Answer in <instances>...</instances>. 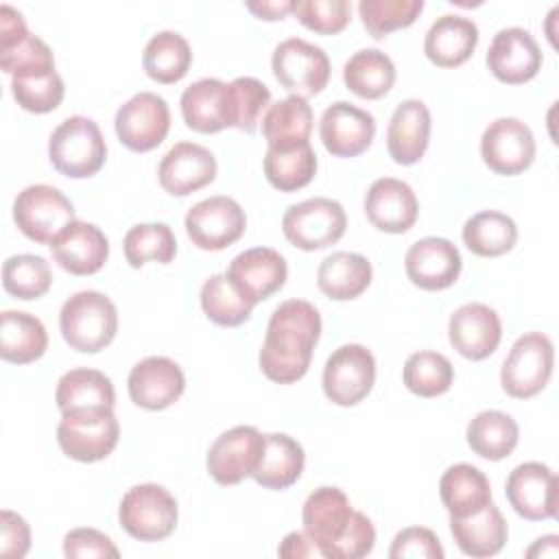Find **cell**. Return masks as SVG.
<instances>
[{
    "mask_svg": "<svg viewBox=\"0 0 559 559\" xmlns=\"http://www.w3.org/2000/svg\"><path fill=\"white\" fill-rule=\"evenodd\" d=\"M557 474L546 463L526 461L507 476L504 496L520 518L539 522L557 515Z\"/></svg>",
    "mask_w": 559,
    "mask_h": 559,
    "instance_id": "obj_16",
    "label": "cell"
},
{
    "mask_svg": "<svg viewBox=\"0 0 559 559\" xmlns=\"http://www.w3.org/2000/svg\"><path fill=\"white\" fill-rule=\"evenodd\" d=\"M448 338L463 358L485 360L502 341L500 317L487 304H463L450 314Z\"/></svg>",
    "mask_w": 559,
    "mask_h": 559,
    "instance_id": "obj_21",
    "label": "cell"
},
{
    "mask_svg": "<svg viewBox=\"0 0 559 559\" xmlns=\"http://www.w3.org/2000/svg\"><path fill=\"white\" fill-rule=\"evenodd\" d=\"M52 284V271L46 258L35 253H17L2 264V286L15 299H39Z\"/></svg>",
    "mask_w": 559,
    "mask_h": 559,
    "instance_id": "obj_43",
    "label": "cell"
},
{
    "mask_svg": "<svg viewBox=\"0 0 559 559\" xmlns=\"http://www.w3.org/2000/svg\"><path fill=\"white\" fill-rule=\"evenodd\" d=\"M365 214L376 229L384 234H404L415 225L419 203L406 181L380 177L365 194Z\"/></svg>",
    "mask_w": 559,
    "mask_h": 559,
    "instance_id": "obj_24",
    "label": "cell"
},
{
    "mask_svg": "<svg viewBox=\"0 0 559 559\" xmlns=\"http://www.w3.org/2000/svg\"><path fill=\"white\" fill-rule=\"evenodd\" d=\"M55 402L61 413L70 408H114L116 391L103 371L79 367L59 378Z\"/></svg>",
    "mask_w": 559,
    "mask_h": 559,
    "instance_id": "obj_37",
    "label": "cell"
},
{
    "mask_svg": "<svg viewBox=\"0 0 559 559\" xmlns=\"http://www.w3.org/2000/svg\"><path fill=\"white\" fill-rule=\"evenodd\" d=\"M31 548V528L22 515L4 509L0 513V555L22 559Z\"/></svg>",
    "mask_w": 559,
    "mask_h": 559,
    "instance_id": "obj_53",
    "label": "cell"
},
{
    "mask_svg": "<svg viewBox=\"0 0 559 559\" xmlns=\"http://www.w3.org/2000/svg\"><path fill=\"white\" fill-rule=\"evenodd\" d=\"M11 94L15 103L31 114H48L63 100L66 85L57 70L11 76Z\"/></svg>",
    "mask_w": 559,
    "mask_h": 559,
    "instance_id": "obj_47",
    "label": "cell"
},
{
    "mask_svg": "<svg viewBox=\"0 0 559 559\" xmlns=\"http://www.w3.org/2000/svg\"><path fill=\"white\" fill-rule=\"evenodd\" d=\"M179 520L175 496L155 483L133 485L120 500L118 522L138 542L166 539Z\"/></svg>",
    "mask_w": 559,
    "mask_h": 559,
    "instance_id": "obj_5",
    "label": "cell"
},
{
    "mask_svg": "<svg viewBox=\"0 0 559 559\" xmlns=\"http://www.w3.org/2000/svg\"><path fill=\"white\" fill-rule=\"evenodd\" d=\"M48 157L57 173L70 179H87L105 166L107 144L92 118L70 116L50 133Z\"/></svg>",
    "mask_w": 559,
    "mask_h": 559,
    "instance_id": "obj_3",
    "label": "cell"
},
{
    "mask_svg": "<svg viewBox=\"0 0 559 559\" xmlns=\"http://www.w3.org/2000/svg\"><path fill=\"white\" fill-rule=\"evenodd\" d=\"M424 11V0H360L358 13L367 33L376 39L411 26Z\"/></svg>",
    "mask_w": 559,
    "mask_h": 559,
    "instance_id": "obj_46",
    "label": "cell"
},
{
    "mask_svg": "<svg viewBox=\"0 0 559 559\" xmlns=\"http://www.w3.org/2000/svg\"><path fill=\"white\" fill-rule=\"evenodd\" d=\"M312 120V107L306 98L286 96L262 116V135L269 148H295L310 140Z\"/></svg>",
    "mask_w": 559,
    "mask_h": 559,
    "instance_id": "obj_34",
    "label": "cell"
},
{
    "mask_svg": "<svg viewBox=\"0 0 559 559\" xmlns=\"http://www.w3.org/2000/svg\"><path fill=\"white\" fill-rule=\"evenodd\" d=\"M120 439L114 408H70L61 413L57 443L61 452L81 463L107 459Z\"/></svg>",
    "mask_w": 559,
    "mask_h": 559,
    "instance_id": "obj_4",
    "label": "cell"
},
{
    "mask_svg": "<svg viewBox=\"0 0 559 559\" xmlns=\"http://www.w3.org/2000/svg\"><path fill=\"white\" fill-rule=\"evenodd\" d=\"M227 277L236 288L255 306L258 301L275 295L288 277V264L284 255L271 247H253L238 253L229 266Z\"/></svg>",
    "mask_w": 559,
    "mask_h": 559,
    "instance_id": "obj_22",
    "label": "cell"
},
{
    "mask_svg": "<svg viewBox=\"0 0 559 559\" xmlns=\"http://www.w3.org/2000/svg\"><path fill=\"white\" fill-rule=\"evenodd\" d=\"M319 135L330 155L356 157L371 146L376 138V118L347 100H336L323 111Z\"/></svg>",
    "mask_w": 559,
    "mask_h": 559,
    "instance_id": "obj_20",
    "label": "cell"
},
{
    "mask_svg": "<svg viewBox=\"0 0 559 559\" xmlns=\"http://www.w3.org/2000/svg\"><path fill=\"white\" fill-rule=\"evenodd\" d=\"M555 347L542 332L522 334L509 349L502 369V391L515 400H528L542 393L552 376Z\"/></svg>",
    "mask_w": 559,
    "mask_h": 559,
    "instance_id": "obj_6",
    "label": "cell"
},
{
    "mask_svg": "<svg viewBox=\"0 0 559 559\" xmlns=\"http://www.w3.org/2000/svg\"><path fill=\"white\" fill-rule=\"evenodd\" d=\"M439 496L450 518H467L491 502V485L476 465L456 463L441 474Z\"/></svg>",
    "mask_w": 559,
    "mask_h": 559,
    "instance_id": "obj_32",
    "label": "cell"
},
{
    "mask_svg": "<svg viewBox=\"0 0 559 559\" xmlns=\"http://www.w3.org/2000/svg\"><path fill=\"white\" fill-rule=\"evenodd\" d=\"M345 227L347 216L343 205L328 197L295 203L282 216V231L286 240L301 251H317L338 242Z\"/></svg>",
    "mask_w": 559,
    "mask_h": 559,
    "instance_id": "obj_8",
    "label": "cell"
},
{
    "mask_svg": "<svg viewBox=\"0 0 559 559\" xmlns=\"http://www.w3.org/2000/svg\"><path fill=\"white\" fill-rule=\"evenodd\" d=\"M216 157L194 142H177L162 157L157 168L159 186L173 197H186L216 179Z\"/></svg>",
    "mask_w": 559,
    "mask_h": 559,
    "instance_id": "obj_23",
    "label": "cell"
},
{
    "mask_svg": "<svg viewBox=\"0 0 559 559\" xmlns=\"http://www.w3.org/2000/svg\"><path fill=\"white\" fill-rule=\"evenodd\" d=\"M373 546H376L373 522L365 513L354 511L352 524L334 546L330 559H360V557H367L373 550Z\"/></svg>",
    "mask_w": 559,
    "mask_h": 559,
    "instance_id": "obj_52",
    "label": "cell"
},
{
    "mask_svg": "<svg viewBox=\"0 0 559 559\" xmlns=\"http://www.w3.org/2000/svg\"><path fill=\"white\" fill-rule=\"evenodd\" d=\"M371 275V262L365 255L354 251H334L321 260L317 286L334 301H349L369 288Z\"/></svg>",
    "mask_w": 559,
    "mask_h": 559,
    "instance_id": "obj_31",
    "label": "cell"
},
{
    "mask_svg": "<svg viewBox=\"0 0 559 559\" xmlns=\"http://www.w3.org/2000/svg\"><path fill=\"white\" fill-rule=\"evenodd\" d=\"M402 380L411 393L419 397H437L450 391L454 380V367L443 354L424 349L406 358Z\"/></svg>",
    "mask_w": 559,
    "mask_h": 559,
    "instance_id": "obj_42",
    "label": "cell"
},
{
    "mask_svg": "<svg viewBox=\"0 0 559 559\" xmlns=\"http://www.w3.org/2000/svg\"><path fill=\"white\" fill-rule=\"evenodd\" d=\"M343 83L356 96L378 100L391 92L395 83V66L382 50L362 48L347 59L343 68Z\"/></svg>",
    "mask_w": 559,
    "mask_h": 559,
    "instance_id": "obj_35",
    "label": "cell"
},
{
    "mask_svg": "<svg viewBox=\"0 0 559 559\" xmlns=\"http://www.w3.org/2000/svg\"><path fill=\"white\" fill-rule=\"evenodd\" d=\"M13 221L17 229L37 245H50L72 221V201L55 186H26L13 201Z\"/></svg>",
    "mask_w": 559,
    "mask_h": 559,
    "instance_id": "obj_7",
    "label": "cell"
},
{
    "mask_svg": "<svg viewBox=\"0 0 559 559\" xmlns=\"http://www.w3.org/2000/svg\"><path fill=\"white\" fill-rule=\"evenodd\" d=\"M354 518L349 498L338 487H317L304 502L301 524L306 537L314 544L321 557L330 559L334 546L345 535Z\"/></svg>",
    "mask_w": 559,
    "mask_h": 559,
    "instance_id": "obj_14",
    "label": "cell"
},
{
    "mask_svg": "<svg viewBox=\"0 0 559 559\" xmlns=\"http://www.w3.org/2000/svg\"><path fill=\"white\" fill-rule=\"evenodd\" d=\"M478 44V26L474 20L445 13L437 17L424 39V52L437 68H456L465 63Z\"/></svg>",
    "mask_w": 559,
    "mask_h": 559,
    "instance_id": "obj_27",
    "label": "cell"
},
{
    "mask_svg": "<svg viewBox=\"0 0 559 559\" xmlns=\"http://www.w3.org/2000/svg\"><path fill=\"white\" fill-rule=\"evenodd\" d=\"M0 68L11 76L50 72L55 70V55L44 39L28 33L11 48L0 50Z\"/></svg>",
    "mask_w": 559,
    "mask_h": 559,
    "instance_id": "obj_49",
    "label": "cell"
},
{
    "mask_svg": "<svg viewBox=\"0 0 559 559\" xmlns=\"http://www.w3.org/2000/svg\"><path fill=\"white\" fill-rule=\"evenodd\" d=\"M186 234L194 247L203 251H223L247 229V216L231 197H207L194 203L186 214Z\"/></svg>",
    "mask_w": 559,
    "mask_h": 559,
    "instance_id": "obj_11",
    "label": "cell"
},
{
    "mask_svg": "<svg viewBox=\"0 0 559 559\" xmlns=\"http://www.w3.org/2000/svg\"><path fill=\"white\" fill-rule=\"evenodd\" d=\"M404 269L417 288L443 290L459 280L463 260L456 245L448 238L426 236L408 247L404 255Z\"/></svg>",
    "mask_w": 559,
    "mask_h": 559,
    "instance_id": "obj_18",
    "label": "cell"
},
{
    "mask_svg": "<svg viewBox=\"0 0 559 559\" xmlns=\"http://www.w3.org/2000/svg\"><path fill=\"white\" fill-rule=\"evenodd\" d=\"M63 555L70 559H85V557H120L118 548L109 539V535L96 528H72L63 537Z\"/></svg>",
    "mask_w": 559,
    "mask_h": 559,
    "instance_id": "obj_51",
    "label": "cell"
},
{
    "mask_svg": "<svg viewBox=\"0 0 559 559\" xmlns=\"http://www.w3.org/2000/svg\"><path fill=\"white\" fill-rule=\"evenodd\" d=\"M122 249L133 269L144 266L148 260L168 264L177 253V240L166 223H140L124 234Z\"/></svg>",
    "mask_w": 559,
    "mask_h": 559,
    "instance_id": "obj_44",
    "label": "cell"
},
{
    "mask_svg": "<svg viewBox=\"0 0 559 559\" xmlns=\"http://www.w3.org/2000/svg\"><path fill=\"white\" fill-rule=\"evenodd\" d=\"M55 262L72 275H92L109 258V240L94 223L72 221L50 245Z\"/></svg>",
    "mask_w": 559,
    "mask_h": 559,
    "instance_id": "obj_25",
    "label": "cell"
},
{
    "mask_svg": "<svg viewBox=\"0 0 559 559\" xmlns=\"http://www.w3.org/2000/svg\"><path fill=\"white\" fill-rule=\"evenodd\" d=\"M376 358L358 343L341 345L323 367V393L336 406H356L373 389Z\"/></svg>",
    "mask_w": 559,
    "mask_h": 559,
    "instance_id": "obj_10",
    "label": "cell"
},
{
    "mask_svg": "<svg viewBox=\"0 0 559 559\" xmlns=\"http://www.w3.org/2000/svg\"><path fill=\"white\" fill-rule=\"evenodd\" d=\"M262 168L275 190L295 192L312 181L317 173V155L310 142L295 148H266Z\"/></svg>",
    "mask_w": 559,
    "mask_h": 559,
    "instance_id": "obj_40",
    "label": "cell"
},
{
    "mask_svg": "<svg viewBox=\"0 0 559 559\" xmlns=\"http://www.w3.org/2000/svg\"><path fill=\"white\" fill-rule=\"evenodd\" d=\"M559 555V537L544 535L535 539V544L526 550V557H557Z\"/></svg>",
    "mask_w": 559,
    "mask_h": 559,
    "instance_id": "obj_57",
    "label": "cell"
},
{
    "mask_svg": "<svg viewBox=\"0 0 559 559\" xmlns=\"http://www.w3.org/2000/svg\"><path fill=\"white\" fill-rule=\"evenodd\" d=\"M280 557H290V559H301V557H321L319 550L314 548V544L306 537L304 531H293L288 533L280 548H277Z\"/></svg>",
    "mask_w": 559,
    "mask_h": 559,
    "instance_id": "obj_55",
    "label": "cell"
},
{
    "mask_svg": "<svg viewBox=\"0 0 559 559\" xmlns=\"http://www.w3.org/2000/svg\"><path fill=\"white\" fill-rule=\"evenodd\" d=\"M439 537L426 526L402 528L389 548L391 559H443Z\"/></svg>",
    "mask_w": 559,
    "mask_h": 559,
    "instance_id": "obj_50",
    "label": "cell"
},
{
    "mask_svg": "<svg viewBox=\"0 0 559 559\" xmlns=\"http://www.w3.org/2000/svg\"><path fill=\"white\" fill-rule=\"evenodd\" d=\"M142 66L146 76L155 83L170 85L181 81L192 66L188 39L175 31H159L146 41Z\"/></svg>",
    "mask_w": 559,
    "mask_h": 559,
    "instance_id": "obj_36",
    "label": "cell"
},
{
    "mask_svg": "<svg viewBox=\"0 0 559 559\" xmlns=\"http://www.w3.org/2000/svg\"><path fill=\"white\" fill-rule=\"evenodd\" d=\"M201 308L221 328H238L249 321L253 304L236 288L227 273L210 275L201 286Z\"/></svg>",
    "mask_w": 559,
    "mask_h": 559,
    "instance_id": "obj_41",
    "label": "cell"
},
{
    "mask_svg": "<svg viewBox=\"0 0 559 559\" xmlns=\"http://www.w3.org/2000/svg\"><path fill=\"white\" fill-rule=\"evenodd\" d=\"M463 242L478 258H498L511 251L518 242V225L511 216L485 210L469 216L463 225Z\"/></svg>",
    "mask_w": 559,
    "mask_h": 559,
    "instance_id": "obj_39",
    "label": "cell"
},
{
    "mask_svg": "<svg viewBox=\"0 0 559 559\" xmlns=\"http://www.w3.org/2000/svg\"><path fill=\"white\" fill-rule=\"evenodd\" d=\"M480 157L496 175H520L535 159L533 131L518 118H496L483 131Z\"/></svg>",
    "mask_w": 559,
    "mask_h": 559,
    "instance_id": "obj_15",
    "label": "cell"
},
{
    "mask_svg": "<svg viewBox=\"0 0 559 559\" xmlns=\"http://www.w3.org/2000/svg\"><path fill=\"white\" fill-rule=\"evenodd\" d=\"M430 111L424 100H402L386 127V151L395 164H417L430 142Z\"/></svg>",
    "mask_w": 559,
    "mask_h": 559,
    "instance_id": "obj_26",
    "label": "cell"
},
{
    "mask_svg": "<svg viewBox=\"0 0 559 559\" xmlns=\"http://www.w3.org/2000/svg\"><path fill=\"white\" fill-rule=\"evenodd\" d=\"M321 336V314L306 299L282 301L266 325L258 356L262 373L277 384H293L308 373Z\"/></svg>",
    "mask_w": 559,
    "mask_h": 559,
    "instance_id": "obj_1",
    "label": "cell"
},
{
    "mask_svg": "<svg viewBox=\"0 0 559 559\" xmlns=\"http://www.w3.org/2000/svg\"><path fill=\"white\" fill-rule=\"evenodd\" d=\"M271 68L277 83L288 90L290 96L306 100L323 92L332 70L325 50L299 37H288L275 46Z\"/></svg>",
    "mask_w": 559,
    "mask_h": 559,
    "instance_id": "obj_9",
    "label": "cell"
},
{
    "mask_svg": "<svg viewBox=\"0 0 559 559\" xmlns=\"http://www.w3.org/2000/svg\"><path fill=\"white\" fill-rule=\"evenodd\" d=\"M450 533L459 550L476 559L498 555L509 537L507 520L493 502L474 515L450 518Z\"/></svg>",
    "mask_w": 559,
    "mask_h": 559,
    "instance_id": "obj_29",
    "label": "cell"
},
{
    "mask_svg": "<svg viewBox=\"0 0 559 559\" xmlns=\"http://www.w3.org/2000/svg\"><path fill=\"white\" fill-rule=\"evenodd\" d=\"M114 129L129 151H153L166 140L170 129L168 103L155 92H138L116 111Z\"/></svg>",
    "mask_w": 559,
    "mask_h": 559,
    "instance_id": "obj_12",
    "label": "cell"
},
{
    "mask_svg": "<svg viewBox=\"0 0 559 559\" xmlns=\"http://www.w3.org/2000/svg\"><path fill=\"white\" fill-rule=\"evenodd\" d=\"M465 439L474 454L487 461H502L515 450L520 428L515 419L502 411H483L467 424Z\"/></svg>",
    "mask_w": 559,
    "mask_h": 559,
    "instance_id": "obj_38",
    "label": "cell"
},
{
    "mask_svg": "<svg viewBox=\"0 0 559 559\" xmlns=\"http://www.w3.org/2000/svg\"><path fill=\"white\" fill-rule=\"evenodd\" d=\"M293 15L312 33L336 35L352 20V4L347 0H297Z\"/></svg>",
    "mask_w": 559,
    "mask_h": 559,
    "instance_id": "obj_48",
    "label": "cell"
},
{
    "mask_svg": "<svg viewBox=\"0 0 559 559\" xmlns=\"http://www.w3.org/2000/svg\"><path fill=\"white\" fill-rule=\"evenodd\" d=\"M264 450V435L253 426H234L221 432L207 450V472L218 485H238L249 478Z\"/></svg>",
    "mask_w": 559,
    "mask_h": 559,
    "instance_id": "obj_13",
    "label": "cell"
},
{
    "mask_svg": "<svg viewBox=\"0 0 559 559\" xmlns=\"http://www.w3.org/2000/svg\"><path fill=\"white\" fill-rule=\"evenodd\" d=\"M48 349V332L44 323L22 310H4L0 314V356L13 365L39 360Z\"/></svg>",
    "mask_w": 559,
    "mask_h": 559,
    "instance_id": "obj_33",
    "label": "cell"
},
{
    "mask_svg": "<svg viewBox=\"0 0 559 559\" xmlns=\"http://www.w3.org/2000/svg\"><path fill=\"white\" fill-rule=\"evenodd\" d=\"M26 35H28V28L22 13L11 4H2L0 7V50L11 48Z\"/></svg>",
    "mask_w": 559,
    "mask_h": 559,
    "instance_id": "obj_54",
    "label": "cell"
},
{
    "mask_svg": "<svg viewBox=\"0 0 559 559\" xmlns=\"http://www.w3.org/2000/svg\"><path fill=\"white\" fill-rule=\"evenodd\" d=\"M542 61L544 57L535 37L520 26L500 28L487 50V68L507 85H522L535 79Z\"/></svg>",
    "mask_w": 559,
    "mask_h": 559,
    "instance_id": "obj_17",
    "label": "cell"
},
{
    "mask_svg": "<svg viewBox=\"0 0 559 559\" xmlns=\"http://www.w3.org/2000/svg\"><path fill=\"white\" fill-rule=\"evenodd\" d=\"M247 9L266 22H277L284 20L288 13H293V2L290 0H262V2H247Z\"/></svg>",
    "mask_w": 559,
    "mask_h": 559,
    "instance_id": "obj_56",
    "label": "cell"
},
{
    "mask_svg": "<svg viewBox=\"0 0 559 559\" xmlns=\"http://www.w3.org/2000/svg\"><path fill=\"white\" fill-rule=\"evenodd\" d=\"M181 116L197 133H216L229 127V83L199 79L181 94Z\"/></svg>",
    "mask_w": 559,
    "mask_h": 559,
    "instance_id": "obj_28",
    "label": "cell"
},
{
    "mask_svg": "<svg viewBox=\"0 0 559 559\" xmlns=\"http://www.w3.org/2000/svg\"><path fill=\"white\" fill-rule=\"evenodd\" d=\"M269 107L271 92L262 81L253 76H238L229 83V127L251 135Z\"/></svg>",
    "mask_w": 559,
    "mask_h": 559,
    "instance_id": "obj_45",
    "label": "cell"
},
{
    "mask_svg": "<svg viewBox=\"0 0 559 559\" xmlns=\"http://www.w3.org/2000/svg\"><path fill=\"white\" fill-rule=\"evenodd\" d=\"M306 454L299 441L284 432L264 435V450L251 478L264 489H288L304 472Z\"/></svg>",
    "mask_w": 559,
    "mask_h": 559,
    "instance_id": "obj_30",
    "label": "cell"
},
{
    "mask_svg": "<svg viewBox=\"0 0 559 559\" xmlns=\"http://www.w3.org/2000/svg\"><path fill=\"white\" fill-rule=\"evenodd\" d=\"M59 330L72 349L96 354L114 341L118 332V310L107 295L98 290H79L63 301Z\"/></svg>",
    "mask_w": 559,
    "mask_h": 559,
    "instance_id": "obj_2",
    "label": "cell"
},
{
    "mask_svg": "<svg viewBox=\"0 0 559 559\" xmlns=\"http://www.w3.org/2000/svg\"><path fill=\"white\" fill-rule=\"evenodd\" d=\"M127 389L135 406L164 411L181 397L186 376L175 360L166 356H146L131 367Z\"/></svg>",
    "mask_w": 559,
    "mask_h": 559,
    "instance_id": "obj_19",
    "label": "cell"
}]
</instances>
